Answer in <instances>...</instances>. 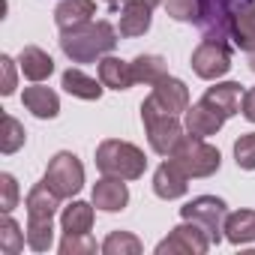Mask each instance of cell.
Returning <instances> with one entry per match:
<instances>
[{
	"label": "cell",
	"mask_w": 255,
	"mask_h": 255,
	"mask_svg": "<svg viewBox=\"0 0 255 255\" xmlns=\"http://www.w3.org/2000/svg\"><path fill=\"white\" fill-rule=\"evenodd\" d=\"M0 69H3V84H0V93L9 96L15 90V60L9 54H3V57H0Z\"/></svg>",
	"instance_id": "obj_32"
},
{
	"label": "cell",
	"mask_w": 255,
	"mask_h": 255,
	"mask_svg": "<svg viewBox=\"0 0 255 255\" xmlns=\"http://www.w3.org/2000/svg\"><path fill=\"white\" fill-rule=\"evenodd\" d=\"M210 246H213V243H210L207 231H204L198 222L183 219V222H180L177 228H171V234L156 246V255H177V252H183V255H204Z\"/></svg>",
	"instance_id": "obj_9"
},
{
	"label": "cell",
	"mask_w": 255,
	"mask_h": 255,
	"mask_svg": "<svg viewBox=\"0 0 255 255\" xmlns=\"http://www.w3.org/2000/svg\"><path fill=\"white\" fill-rule=\"evenodd\" d=\"M141 120H144L147 141H150L153 153L171 156L177 150V144L183 141V129H186V126L177 120V114H165V111H156V108L141 102Z\"/></svg>",
	"instance_id": "obj_4"
},
{
	"label": "cell",
	"mask_w": 255,
	"mask_h": 255,
	"mask_svg": "<svg viewBox=\"0 0 255 255\" xmlns=\"http://www.w3.org/2000/svg\"><path fill=\"white\" fill-rule=\"evenodd\" d=\"M93 204L99 210H108V213L123 210L126 204H129V189H126L123 177H108L105 174L102 180H96V186H93Z\"/></svg>",
	"instance_id": "obj_15"
},
{
	"label": "cell",
	"mask_w": 255,
	"mask_h": 255,
	"mask_svg": "<svg viewBox=\"0 0 255 255\" xmlns=\"http://www.w3.org/2000/svg\"><path fill=\"white\" fill-rule=\"evenodd\" d=\"M150 12H153V3L147 0H126L120 6V36L132 39V36H141L150 30Z\"/></svg>",
	"instance_id": "obj_14"
},
{
	"label": "cell",
	"mask_w": 255,
	"mask_h": 255,
	"mask_svg": "<svg viewBox=\"0 0 255 255\" xmlns=\"http://www.w3.org/2000/svg\"><path fill=\"white\" fill-rule=\"evenodd\" d=\"M99 81H102L105 87H111V90H129V87L135 84L132 63L105 54V57L99 60Z\"/></svg>",
	"instance_id": "obj_19"
},
{
	"label": "cell",
	"mask_w": 255,
	"mask_h": 255,
	"mask_svg": "<svg viewBox=\"0 0 255 255\" xmlns=\"http://www.w3.org/2000/svg\"><path fill=\"white\" fill-rule=\"evenodd\" d=\"M21 102H24V108H27L33 117H39V120H51V117L60 114V99H57V93H54L51 87H42V84L24 87Z\"/></svg>",
	"instance_id": "obj_17"
},
{
	"label": "cell",
	"mask_w": 255,
	"mask_h": 255,
	"mask_svg": "<svg viewBox=\"0 0 255 255\" xmlns=\"http://www.w3.org/2000/svg\"><path fill=\"white\" fill-rule=\"evenodd\" d=\"M141 240L129 231H111L102 243V252L105 255H141Z\"/></svg>",
	"instance_id": "obj_26"
},
{
	"label": "cell",
	"mask_w": 255,
	"mask_h": 255,
	"mask_svg": "<svg viewBox=\"0 0 255 255\" xmlns=\"http://www.w3.org/2000/svg\"><path fill=\"white\" fill-rule=\"evenodd\" d=\"M105 3H111V6H117V3H120V0H105Z\"/></svg>",
	"instance_id": "obj_35"
},
{
	"label": "cell",
	"mask_w": 255,
	"mask_h": 255,
	"mask_svg": "<svg viewBox=\"0 0 255 255\" xmlns=\"http://www.w3.org/2000/svg\"><path fill=\"white\" fill-rule=\"evenodd\" d=\"M24 243H27V234L18 228V222L9 213H3V222H0V252L3 255H18L24 249Z\"/></svg>",
	"instance_id": "obj_25"
},
{
	"label": "cell",
	"mask_w": 255,
	"mask_h": 255,
	"mask_svg": "<svg viewBox=\"0 0 255 255\" xmlns=\"http://www.w3.org/2000/svg\"><path fill=\"white\" fill-rule=\"evenodd\" d=\"M147 3H153V6H156V3H159V0H147Z\"/></svg>",
	"instance_id": "obj_36"
},
{
	"label": "cell",
	"mask_w": 255,
	"mask_h": 255,
	"mask_svg": "<svg viewBox=\"0 0 255 255\" xmlns=\"http://www.w3.org/2000/svg\"><path fill=\"white\" fill-rule=\"evenodd\" d=\"M180 216H183V219L198 222V225L207 231L210 243L216 246V243L222 240V231H225L228 207H225V201H222V198H216V195H198V198H192L186 207H180Z\"/></svg>",
	"instance_id": "obj_6"
},
{
	"label": "cell",
	"mask_w": 255,
	"mask_h": 255,
	"mask_svg": "<svg viewBox=\"0 0 255 255\" xmlns=\"http://www.w3.org/2000/svg\"><path fill=\"white\" fill-rule=\"evenodd\" d=\"M117 45V30L108 21H87L69 30H60V48L72 63H93L111 54Z\"/></svg>",
	"instance_id": "obj_1"
},
{
	"label": "cell",
	"mask_w": 255,
	"mask_h": 255,
	"mask_svg": "<svg viewBox=\"0 0 255 255\" xmlns=\"http://www.w3.org/2000/svg\"><path fill=\"white\" fill-rule=\"evenodd\" d=\"M243 87L237 84V81H222V84H213V87H207V93L201 96L210 108H216L225 120L231 117V114H237L240 111V105H243Z\"/></svg>",
	"instance_id": "obj_16"
},
{
	"label": "cell",
	"mask_w": 255,
	"mask_h": 255,
	"mask_svg": "<svg viewBox=\"0 0 255 255\" xmlns=\"http://www.w3.org/2000/svg\"><path fill=\"white\" fill-rule=\"evenodd\" d=\"M249 69H252V72H255V51H252V54H249Z\"/></svg>",
	"instance_id": "obj_34"
},
{
	"label": "cell",
	"mask_w": 255,
	"mask_h": 255,
	"mask_svg": "<svg viewBox=\"0 0 255 255\" xmlns=\"http://www.w3.org/2000/svg\"><path fill=\"white\" fill-rule=\"evenodd\" d=\"M60 84H63V90H66L69 96H78V99H99L102 90H105L102 81L84 75L81 69H66L63 78H60Z\"/></svg>",
	"instance_id": "obj_21"
},
{
	"label": "cell",
	"mask_w": 255,
	"mask_h": 255,
	"mask_svg": "<svg viewBox=\"0 0 255 255\" xmlns=\"http://www.w3.org/2000/svg\"><path fill=\"white\" fill-rule=\"evenodd\" d=\"M144 105H150L156 111H165V114H183L189 108V90L180 78L165 75L159 84H153V93L144 99Z\"/></svg>",
	"instance_id": "obj_10"
},
{
	"label": "cell",
	"mask_w": 255,
	"mask_h": 255,
	"mask_svg": "<svg viewBox=\"0 0 255 255\" xmlns=\"http://www.w3.org/2000/svg\"><path fill=\"white\" fill-rule=\"evenodd\" d=\"M60 225L63 234H87L93 228V207L87 201H72L69 207H63Z\"/></svg>",
	"instance_id": "obj_23"
},
{
	"label": "cell",
	"mask_w": 255,
	"mask_h": 255,
	"mask_svg": "<svg viewBox=\"0 0 255 255\" xmlns=\"http://www.w3.org/2000/svg\"><path fill=\"white\" fill-rule=\"evenodd\" d=\"M93 15H96V0H63L54 9V21L60 30L87 24V21H93Z\"/></svg>",
	"instance_id": "obj_18"
},
{
	"label": "cell",
	"mask_w": 255,
	"mask_h": 255,
	"mask_svg": "<svg viewBox=\"0 0 255 255\" xmlns=\"http://www.w3.org/2000/svg\"><path fill=\"white\" fill-rule=\"evenodd\" d=\"M132 75H135V84H159L168 75V66L159 54H138L132 60Z\"/></svg>",
	"instance_id": "obj_24"
},
{
	"label": "cell",
	"mask_w": 255,
	"mask_h": 255,
	"mask_svg": "<svg viewBox=\"0 0 255 255\" xmlns=\"http://www.w3.org/2000/svg\"><path fill=\"white\" fill-rule=\"evenodd\" d=\"M228 36L237 48L255 51V0H237L228 15Z\"/></svg>",
	"instance_id": "obj_11"
},
{
	"label": "cell",
	"mask_w": 255,
	"mask_h": 255,
	"mask_svg": "<svg viewBox=\"0 0 255 255\" xmlns=\"http://www.w3.org/2000/svg\"><path fill=\"white\" fill-rule=\"evenodd\" d=\"M234 162L243 171L255 168V132H246V135H240L234 141Z\"/></svg>",
	"instance_id": "obj_30"
},
{
	"label": "cell",
	"mask_w": 255,
	"mask_h": 255,
	"mask_svg": "<svg viewBox=\"0 0 255 255\" xmlns=\"http://www.w3.org/2000/svg\"><path fill=\"white\" fill-rule=\"evenodd\" d=\"M192 72L204 81H216L231 69V45L225 39H201L192 51Z\"/></svg>",
	"instance_id": "obj_7"
},
{
	"label": "cell",
	"mask_w": 255,
	"mask_h": 255,
	"mask_svg": "<svg viewBox=\"0 0 255 255\" xmlns=\"http://www.w3.org/2000/svg\"><path fill=\"white\" fill-rule=\"evenodd\" d=\"M18 69L24 72V78L30 81H45L54 72V60L48 57V51L36 48V45H24L18 54Z\"/></svg>",
	"instance_id": "obj_20"
},
{
	"label": "cell",
	"mask_w": 255,
	"mask_h": 255,
	"mask_svg": "<svg viewBox=\"0 0 255 255\" xmlns=\"http://www.w3.org/2000/svg\"><path fill=\"white\" fill-rule=\"evenodd\" d=\"M222 123H225V117H222L216 108H210L204 99L195 102V105H189V108L183 111V126H186V132L195 135V138L216 135V132L222 129Z\"/></svg>",
	"instance_id": "obj_13"
},
{
	"label": "cell",
	"mask_w": 255,
	"mask_h": 255,
	"mask_svg": "<svg viewBox=\"0 0 255 255\" xmlns=\"http://www.w3.org/2000/svg\"><path fill=\"white\" fill-rule=\"evenodd\" d=\"M60 195L42 180L27 192V246L33 252H48L54 240V213L60 207Z\"/></svg>",
	"instance_id": "obj_2"
},
{
	"label": "cell",
	"mask_w": 255,
	"mask_h": 255,
	"mask_svg": "<svg viewBox=\"0 0 255 255\" xmlns=\"http://www.w3.org/2000/svg\"><path fill=\"white\" fill-rule=\"evenodd\" d=\"M18 204V183L12 174H0V210L12 213Z\"/></svg>",
	"instance_id": "obj_31"
},
{
	"label": "cell",
	"mask_w": 255,
	"mask_h": 255,
	"mask_svg": "<svg viewBox=\"0 0 255 255\" xmlns=\"http://www.w3.org/2000/svg\"><path fill=\"white\" fill-rule=\"evenodd\" d=\"M96 252V240L87 234H63L60 240V255H93Z\"/></svg>",
	"instance_id": "obj_29"
},
{
	"label": "cell",
	"mask_w": 255,
	"mask_h": 255,
	"mask_svg": "<svg viewBox=\"0 0 255 255\" xmlns=\"http://www.w3.org/2000/svg\"><path fill=\"white\" fill-rule=\"evenodd\" d=\"M171 159H177L189 177H210L222 165L219 150L213 144H207L204 138H195V135H183V141L177 144V150L171 153Z\"/></svg>",
	"instance_id": "obj_5"
},
{
	"label": "cell",
	"mask_w": 255,
	"mask_h": 255,
	"mask_svg": "<svg viewBox=\"0 0 255 255\" xmlns=\"http://www.w3.org/2000/svg\"><path fill=\"white\" fill-rule=\"evenodd\" d=\"M186 189H189V174L183 171V165L177 159H165L153 174V192L165 201H174L186 195Z\"/></svg>",
	"instance_id": "obj_12"
},
{
	"label": "cell",
	"mask_w": 255,
	"mask_h": 255,
	"mask_svg": "<svg viewBox=\"0 0 255 255\" xmlns=\"http://www.w3.org/2000/svg\"><path fill=\"white\" fill-rule=\"evenodd\" d=\"M96 168L108 177H123V180H138L147 168L144 153L120 138H105L96 147Z\"/></svg>",
	"instance_id": "obj_3"
},
{
	"label": "cell",
	"mask_w": 255,
	"mask_h": 255,
	"mask_svg": "<svg viewBox=\"0 0 255 255\" xmlns=\"http://www.w3.org/2000/svg\"><path fill=\"white\" fill-rule=\"evenodd\" d=\"M240 111H243V117H246L249 123H255V87H249V90L243 93V105H240Z\"/></svg>",
	"instance_id": "obj_33"
},
{
	"label": "cell",
	"mask_w": 255,
	"mask_h": 255,
	"mask_svg": "<svg viewBox=\"0 0 255 255\" xmlns=\"http://www.w3.org/2000/svg\"><path fill=\"white\" fill-rule=\"evenodd\" d=\"M225 237L234 246L252 243L255 240V210H237L225 216Z\"/></svg>",
	"instance_id": "obj_22"
},
{
	"label": "cell",
	"mask_w": 255,
	"mask_h": 255,
	"mask_svg": "<svg viewBox=\"0 0 255 255\" xmlns=\"http://www.w3.org/2000/svg\"><path fill=\"white\" fill-rule=\"evenodd\" d=\"M162 6L174 21H201V0H162Z\"/></svg>",
	"instance_id": "obj_28"
},
{
	"label": "cell",
	"mask_w": 255,
	"mask_h": 255,
	"mask_svg": "<svg viewBox=\"0 0 255 255\" xmlns=\"http://www.w3.org/2000/svg\"><path fill=\"white\" fill-rule=\"evenodd\" d=\"M24 138H27L24 126H21L12 114H3V123H0V150L9 156V153H15L18 147H24Z\"/></svg>",
	"instance_id": "obj_27"
},
{
	"label": "cell",
	"mask_w": 255,
	"mask_h": 255,
	"mask_svg": "<svg viewBox=\"0 0 255 255\" xmlns=\"http://www.w3.org/2000/svg\"><path fill=\"white\" fill-rule=\"evenodd\" d=\"M60 198H72L81 186H84V165L78 162V156L75 153H69V150H60L51 162H48V168H45V177H42Z\"/></svg>",
	"instance_id": "obj_8"
}]
</instances>
